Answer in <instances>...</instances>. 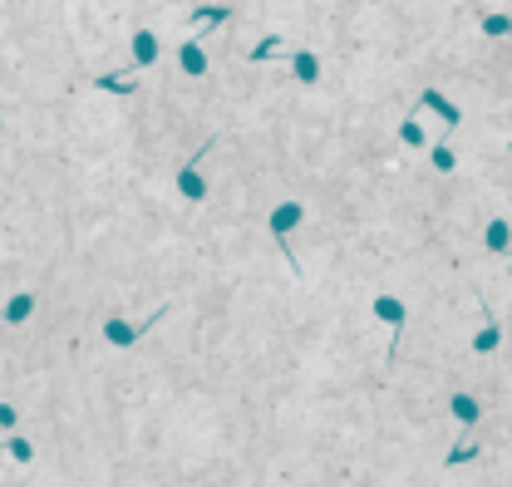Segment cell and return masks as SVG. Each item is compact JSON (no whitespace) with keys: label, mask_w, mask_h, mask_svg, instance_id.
<instances>
[{"label":"cell","mask_w":512,"mask_h":487,"mask_svg":"<svg viewBox=\"0 0 512 487\" xmlns=\"http://www.w3.org/2000/svg\"><path fill=\"white\" fill-rule=\"evenodd\" d=\"M478 413H483V403L473 394H453V418L458 423H478Z\"/></svg>","instance_id":"cell-10"},{"label":"cell","mask_w":512,"mask_h":487,"mask_svg":"<svg viewBox=\"0 0 512 487\" xmlns=\"http://www.w3.org/2000/svg\"><path fill=\"white\" fill-rule=\"evenodd\" d=\"M153 59H158V35H153V30H138V35H133V64L148 69Z\"/></svg>","instance_id":"cell-5"},{"label":"cell","mask_w":512,"mask_h":487,"mask_svg":"<svg viewBox=\"0 0 512 487\" xmlns=\"http://www.w3.org/2000/svg\"><path fill=\"white\" fill-rule=\"evenodd\" d=\"M399 138H404L409 148H423V143H428V133H423V123H419V118H404V123H399Z\"/></svg>","instance_id":"cell-14"},{"label":"cell","mask_w":512,"mask_h":487,"mask_svg":"<svg viewBox=\"0 0 512 487\" xmlns=\"http://www.w3.org/2000/svg\"><path fill=\"white\" fill-rule=\"evenodd\" d=\"M5 453H10L15 463H30V458H35V448H30L25 438H10V443H5Z\"/></svg>","instance_id":"cell-18"},{"label":"cell","mask_w":512,"mask_h":487,"mask_svg":"<svg viewBox=\"0 0 512 487\" xmlns=\"http://www.w3.org/2000/svg\"><path fill=\"white\" fill-rule=\"evenodd\" d=\"M178 59H183V69H188V74H207V55H203V45H198V40H188V45L178 50Z\"/></svg>","instance_id":"cell-9"},{"label":"cell","mask_w":512,"mask_h":487,"mask_svg":"<svg viewBox=\"0 0 512 487\" xmlns=\"http://www.w3.org/2000/svg\"><path fill=\"white\" fill-rule=\"evenodd\" d=\"M301 217H306V207H301V202H281V207L271 212V236H276V246H281V251H286V236H291V227H301ZM286 266H291V271H301L291 251H286Z\"/></svg>","instance_id":"cell-1"},{"label":"cell","mask_w":512,"mask_h":487,"mask_svg":"<svg viewBox=\"0 0 512 487\" xmlns=\"http://www.w3.org/2000/svg\"><path fill=\"white\" fill-rule=\"evenodd\" d=\"M138 335H143V330L128 325V320H108V325H103V340L118 345V350H123V345H138Z\"/></svg>","instance_id":"cell-6"},{"label":"cell","mask_w":512,"mask_h":487,"mask_svg":"<svg viewBox=\"0 0 512 487\" xmlns=\"http://www.w3.org/2000/svg\"><path fill=\"white\" fill-rule=\"evenodd\" d=\"M375 320H385V325H394V335H399L409 315H404V305H399L394 295H375Z\"/></svg>","instance_id":"cell-4"},{"label":"cell","mask_w":512,"mask_h":487,"mask_svg":"<svg viewBox=\"0 0 512 487\" xmlns=\"http://www.w3.org/2000/svg\"><path fill=\"white\" fill-rule=\"evenodd\" d=\"M291 74H296L301 84H315V79H320V64H315L310 50H296V55H291Z\"/></svg>","instance_id":"cell-8"},{"label":"cell","mask_w":512,"mask_h":487,"mask_svg":"<svg viewBox=\"0 0 512 487\" xmlns=\"http://www.w3.org/2000/svg\"><path fill=\"white\" fill-rule=\"evenodd\" d=\"M99 89L103 94H133L138 84H133V74H99Z\"/></svg>","instance_id":"cell-12"},{"label":"cell","mask_w":512,"mask_h":487,"mask_svg":"<svg viewBox=\"0 0 512 487\" xmlns=\"http://www.w3.org/2000/svg\"><path fill=\"white\" fill-rule=\"evenodd\" d=\"M276 50H281V35H266V40L251 50V59H276Z\"/></svg>","instance_id":"cell-17"},{"label":"cell","mask_w":512,"mask_h":487,"mask_svg":"<svg viewBox=\"0 0 512 487\" xmlns=\"http://www.w3.org/2000/svg\"><path fill=\"white\" fill-rule=\"evenodd\" d=\"M227 15H232L227 5H198V10H193V20H198V25H222Z\"/></svg>","instance_id":"cell-15"},{"label":"cell","mask_w":512,"mask_h":487,"mask_svg":"<svg viewBox=\"0 0 512 487\" xmlns=\"http://www.w3.org/2000/svg\"><path fill=\"white\" fill-rule=\"evenodd\" d=\"M419 103H423V108H433V113H438L448 128H458V118H463V113H458V103H448L438 89H423V94H419Z\"/></svg>","instance_id":"cell-3"},{"label":"cell","mask_w":512,"mask_h":487,"mask_svg":"<svg viewBox=\"0 0 512 487\" xmlns=\"http://www.w3.org/2000/svg\"><path fill=\"white\" fill-rule=\"evenodd\" d=\"M433 168H438V173H453V148H433Z\"/></svg>","instance_id":"cell-20"},{"label":"cell","mask_w":512,"mask_h":487,"mask_svg":"<svg viewBox=\"0 0 512 487\" xmlns=\"http://www.w3.org/2000/svg\"><path fill=\"white\" fill-rule=\"evenodd\" d=\"M178 193L188 197V202H203V197H207V183H203V173H198L193 163H188L183 173H178Z\"/></svg>","instance_id":"cell-7"},{"label":"cell","mask_w":512,"mask_h":487,"mask_svg":"<svg viewBox=\"0 0 512 487\" xmlns=\"http://www.w3.org/2000/svg\"><path fill=\"white\" fill-rule=\"evenodd\" d=\"M488 251H508V241H512V231H508V222H488Z\"/></svg>","instance_id":"cell-13"},{"label":"cell","mask_w":512,"mask_h":487,"mask_svg":"<svg viewBox=\"0 0 512 487\" xmlns=\"http://www.w3.org/2000/svg\"><path fill=\"white\" fill-rule=\"evenodd\" d=\"M15 418H20L15 403H0V428H15Z\"/></svg>","instance_id":"cell-21"},{"label":"cell","mask_w":512,"mask_h":487,"mask_svg":"<svg viewBox=\"0 0 512 487\" xmlns=\"http://www.w3.org/2000/svg\"><path fill=\"white\" fill-rule=\"evenodd\" d=\"M478 453H483V448H478V443H458V448H453V453H448V458H443V463H448V468H458V463H473V458H478Z\"/></svg>","instance_id":"cell-16"},{"label":"cell","mask_w":512,"mask_h":487,"mask_svg":"<svg viewBox=\"0 0 512 487\" xmlns=\"http://www.w3.org/2000/svg\"><path fill=\"white\" fill-rule=\"evenodd\" d=\"M483 300V295H478ZM483 315H488V325L478 330V340H473V355H493L498 350V340H503V325H498V315L488 310V300H483Z\"/></svg>","instance_id":"cell-2"},{"label":"cell","mask_w":512,"mask_h":487,"mask_svg":"<svg viewBox=\"0 0 512 487\" xmlns=\"http://www.w3.org/2000/svg\"><path fill=\"white\" fill-rule=\"evenodd\" d=\"M30 310H35V295H10V305H5V320L10 325H20V320H30Z\"/></svg>","instance_id":"cell-11"},{"label":"cell","mask_w":512,"mask_h":487,"mask_svg":"<svg viewBox=\"0 0 512 487\" xmlns=\"http://www.w3.org/2000/svg\"><path fill=\"white\" fill-rule=\"evenodd\" d=\"M483 30H488V35H508L512 20H508V15H483Z\"/></svg>","instance_id":"cell-19"}]
</instances>
